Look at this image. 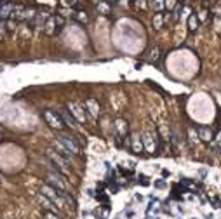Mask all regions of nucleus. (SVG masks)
<instances>
[{"label":"nucleus","instance_id":"obj_1","mask_svg":"<svg viewBox=\"0 0 221 219\" xmlns=\"http://www.w3.org/2000/svg\"><path fill=\"white\" fill-rule=\"evenodd\" d=\"M44 118L45 122L51 125L52 129H56V131H63V129L66 127V123H65V120H63V117L58 113V111H54V110H44Z\"/></svg>","mask_w":221,"mask_h":219},{"label":"nucleus","instance_id":"obj_2","mask_svg":"<svg viewBox=\"0 0 221 219\" xmlns=\"http://www.w3.org/2000/svg\"><path fill=\"white\" fill-rule=\"evenodd\" d=\"M47 157L51 158V162L56 165V169H58L59 172H66L68 169H70V165H68V160H66V158L63 157L61 153L54 151L52 148H47Z\"/></svg>","mask_w":221,"mask_h":219},{"label":"nucleus","instance_id":"obj_3","mask_svg":"<svg viewBox=\"0 0 221 219\" xmlns=\"http://www.w3.org/2000/svg\"><path fill=\"white\" fill-rule=\"evenodd\" d=\"M47 181L49 184L52 186V188H56L58 191H66V181H65V176H63V172H59L58 169H56V172H49L47 174Z\"/></svg>","mask_w":221,"mask_h":219},{"label":"nucleus","instance_id":"obj_4","mask_svg":"<svg viewBox=\"0 0 221 219\" xmlns=\"http://www.w3.org/2000/svg\"><path fill=\"white\" fill-rule=\"evenodd\" d=\"M40 193H42V195H45V197H47L51 202H54L59 209H63V207H65V202L59 198V195H61V193H59L56 188H52L51 184H44V186L40 188Z\"/></svg>","mask_w":221,"mask_h":219},{"label":"nucleus","instance_id":"obj_5","mask_svg":"<svg viewBox=\"0 0 221 219\" xmlns=\"http://www.w3.org/2000/svg\"><path fill=\"white\" fill-rule=\"evenodd\" d=\"M59 143H61L65 148L70 151V153H73V155H79L80 153V146L75 143V139L73 137H70V136H66V134H59Z\"/></svg>","mask_w":221,"mask_h":219},{"label":"nucleus","instance_id":"obj_6","mask_svg":"<svg viewBox=\"0 0 221 219\" xmlns=\"http://www.w3.org/2000/svg\"><path fill=\"white\" fill-rule=\"evenodd\" d=\"M14 2L12 0H0V19L5 21L12 16V11H14Z\"/></svg>","mask_w":221,"mask_h":219},{"label":"nucleus","instance_id":"obj_7","mask_svg":"<svg viewBox=\"0 0 221 219\" xmlns=\"http://www.w3.org/2000/svg\"><path fill=\"white\" fill-rule=\"evenodd\" d=\"M68 110H70V113L75 117L77 122H85V115H84L82 108H80L77 103H68Z\"/></svg>","mask_w":221,"mask_h":219},{"label":"nucleus","instance_id":"obj_8","mask_svg":"<svg viewBox=\"0 0 221 219\" xmlns=\"http://www.w3.org/2000/svg\"><path fill=\"white\" fill-rule=\"evenodd\" d=\"M85 108H87V111L91 113V117H97V115H99V105H97V101L92 99V97L85 99Z\"/></svg>","mask_w":221,"mask_h":219},{"label":"nucleus","instance_id":"obj_9","mask_svg":"<svg viewBox=\"0 0 221 219\" xmlns=\"http://www.w3.org/2000/svg\"><path fill=\"white\" fill-rule=\"evenodd\" d=\"M38 202L42 203V205H45L47 212H56V214L59 212V207H54V202H51L47 197H45V195H42V193L38 195Z\"/></svg>","mask_w":221,"mask_h":219},{"label":"nucleus","instance_id":"obj_10","mask_svg":"<svg viewBox=\"0 0 221 219\" xmlns=\"http://www.w3.org/2000/svg\"><path fill=\"white\" fill-rule=\"evenodd\" d=\"M44 30L47 35H54L56 31H58V26H56V19H54V16H51V18L47 19V23L44 25Z\"/></svg>","mask_w":221,"mask_h":219},{"label":"nucleus","instance_id":"obj_11","mask_svg":"<svg viewBox=\"0 0 221 219\" xmlns=\"http://www.w3.org/2000/svg\"><path fill=\"white\" fill-rule=\"evenodd\" d=\"M131 148H133L134 153H143V151H145V145H143V141L139 139V136H133Z\"/></svg>","mask_w":221,"mask_h":219},{"label":"nucleus","instance_id":"obj_12","mask_svg":"<svg viewBox=\"0 0 221 219\" xmlns=\"http://www.w3.org/2000/svg\"><path fill=\"white\" fill-rule=\"evenodd\" d=\"M59 115L63 117V120H65L66 125H70V127H75V125H77V120H75V117L70 113V110H63Z\"/></svg>","mask_w":221,"mask_h":219},{"label":"nucleus","instance_id":"obj_13","mask_svg":"<svg viewBox=\"0 0 221 219\" xmlns=\"http://www.w3.org/2000/svg\"><path fill=\"white\" fill-rule=\"evenodd\" d=\"M212 136H214V134H212L211 129H207V127H200V129H199V137H200L202 141H205V143L212 141Z\"/></svg>","mask_w":221,"mask_h":219},{"label":"nucleus","instance_id":"obj_14","mask_svg":"<svg viewBox=\"0 0 221 219\" xmlns=\"http://www.w3.org/2000/svg\"><path fill=\"white\" fill-rule=\"evenodd\" d=\"M115 127H117L119 136H125V134H127V123H125L124 120H117V122H115Z\"/></svg>","mask_w":221,"mask_h":219},{"label":"nucleus","instance_id":"obj_15","mask_svg":"<svg viewBox=\"0 0 221 219\" xmlns=\"http://www.w3.org/2000/svg\"><path fill=\"white\" fill-rule=\"evenodd\" d=\"M197 26H199V18H197L195 14H190V16H188V30L195 31Z\"/></svg>","mask_w":221,"mask_h":219},{"label":"nucleus","instance_id":"obj_16","mask_svg":"<svg viewBox=\"0 0 221 219\" xmlns=\"http://www.w3.org/2000/svg\"><path fill=\"white\" fill-rule=\"evenodd\" d=\"M162 23H164V14L162 12H155L153 14V26L159 30V28H162Z\"/></svg>","mask_w":221,"mask_h":219},{"label":"nucleus","instance_id":"obj_17","mask_svg":"<svg viewBox=\"0 0 221 219\" xmlns=\"http://www.w3.org/2000/svg\"><path fill=\"white\" fill-rule=\"evenodd\" d=\"M73 18H75L79 23H87V14H85L84 11H77V12H73Z\"/></svg>","mask_w":221,"mask_h":219},{"label":"nucleus","instance_id":"obj_18","mask_svg":"<svg viewBox=\"0 0 221 219\" xmlns=\"http://www.w3.org/2000/svg\"><path fill=\"white\" fill-rule=\"evenodd\" d=\"M164 7V0H151V9L155 12H160V9Z\"/></svg>","mask_w":221,"mask_h":219},{"label":"nucleus","instance_id":"obj_19","mask_svg":"<svg viewBox=\"0 0 221 219\" xmlns=\"http://www.w3.org/2000/svg\"><path fill=\"white\" fill-rule=\"evenodd\" d=\"M54 19H56V26H58V31H59L63 28V25H65V18H63V16H59V14H56V16H54Z\"/></svg>","mask_w":221,"mask_h":219},{"label":"nucleus","instance_id":"obj_20","mask_svg":"<svg viewBox=\"0 0 221 219\" xmlns=\"http://www.w3.org/2000/svg\"><path fill=\"white\" fill-rule=\"evenodd\" d=\"M150 137H151V136H145V137H143V141H145L146 148H148V150H151V151H153V150H155V145H153V143H151V139H150Z\"/></svg>","mask_w":221,"mask_h":219},{"label":"nucleus","instance_id":"obj_21","mask_svg":"<svg viewBox=\"0 0 221 219\" xmlns=\"http://www.w3.org/2000/svg\"><path fill=\"white\" fill-rule=\"evenodd\" d=\"M178 5V0H167V2H165V7H167V12L169 11H173L174 7H176Z\"/></svg>","mask_w":221,"mask_h":219},{"label":"nucleus","instance_id":"obj_22","mask_svg":"<svg viewBox=\"0 0 221 219\" xmlns=\"http://www.w3.org/2000/svg\"><path fill=\"white\" fill-rule=\"evenodd\" d=\"M159 56H160V49L159 47H153V51H151V59H153V61H157V59H159Z\"/></svg>","mask_w":221,"mask_h":219},{"label":"nucleus","instance_id":"obj_23","mask_svg":"<svg viewBox=\"0 0 221 219\" xmlns=\"http://www.w3.org/2000/svg\"><path fill=\"white\" fill-rule=\"evenodd\" d=\"M45 219H61L56 212H45Z\"/></svg>","mask_w":221,"mask_h":219},{"label":"nucleus","instance_id":"obj_24","mask_svg":"<svg viewBox=\"0 0 221 219\" xmlns=\"http://www.w3.org/2000/svg\"><path fill=\"white\" fill-rule=\"evenodd\" d=\"M99 11H101L103 14L108 12V2H106V4H103V2H101V4H99Z\"/></svg>","mask_w":221,"mask_h":219},{"label":"nucleus","instance_id":"obj_25","mask_svg":"<svg viewBox=\"0 0 221 219\" xmlns=\"http://www.w3.org/2000/svg\"><path fill=\"white\" fill-rule=\"evenodd\" d=\"M207 19V11H200L199 14V21H205Z\"/></svg>","mask_w":221,"mask_h":219},{"label":"nucleus","instance_id":"obj_26","mask_svg":"<svg viewBox=\"0 0 221 219\" xmlns=\"http://www.w3.org/2000/svg\"><path fill=\"white\" fill-rule=\"evenodd\" d=\"M190 137H192V141H197V139H199V134L193 132V129H190Z\"/></svg>","mask_w":221,"mask_h":219},{"label":"nucleus","instance_id":"obj_27","mask_svg":"<svg viewBox=\"0 0 221 219\" xmlns=\"http://www.w3.org/2000/svg\"><path fill=\"white\" fill-rule=\"evenodd\" d=\"M139 179H141V184H143V186H148V184H150V181H148V177H146V176H141Z\"/></svg>","mask_w":221,"mask_h":219},{"label":"nucleus","instance_id":"obj_28","mask_svg":"<svg viewBox=\"0 0 221 219\" xmlns=\"http://www.w3.org/2000/svg\"><path fill=\"white\" fill-rule=\"evenodd\" d=\"M63 4H65V5H70V7H73V5L77 4V0H63Z\"/></svg>","mask_w":221,"mask_h":219},{"label":"nucleus","instance_id":"obj_29","mask_svg":"<svg viewBox=\"0 0 221 219\" xmlns=\"http://www.w3.org/2000/svg\"><path fill=\"white\" fill-rule=\"evenodd\" d=\"M136 5H138V7H143V9H145V7H146L145 0H136Z\"/></svg>","mask_w":221,"mask_h":219},{"label":"nucleus","instance_id":"obj_30","mask_svg":"<svg viewBox=\"0 0 221 219\" xmlns=\"http://www.w3.org/2000/svg\"><path fill=\"white\" fill-rule=\"evenodd\" d=\"M108 4H115V2H119V0H106Z\"/></svg>","mask_w":221,"mask_h":219},{"label":"nucleus","instance_id":"obj_31","mask_svg":"<svg viewBox=\"0 0 221 219\" xmlns=\"http://www.w3.org/2000/svg\"><path fill=\"white\" fill-rule=\"evenodd\" d=\"M218 143H219V145H221V132H219V134H218Z\"/></svg>","mask_w":221,"mask_h":219},{"label":"nucleus","instance_id":"obj_32","mask_svg":"<svg viewBox=\"0 0 221 219\" xmlns=\"http://www.w3.org/2000/svg\"><path fill=\"white\" fill-rule=\"evenodd\" d=\"M92 2H94V4H101L103 0H92Z\"/></svg>","mask_w":221,"mask_h":219}]
</instances>
